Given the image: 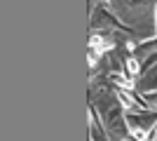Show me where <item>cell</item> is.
<instances>
[{"mask_svg":"<svg viewBox=\"0 0 157 141\" xmlns=\"http://www.w3.org/2000/svg\"><path fill=\"white\" fill-rule=\"evenodd\" d=\"M89 47H92L96 54H103V52H108V49H113V47H115V42H113V40H103L101 35H92Z\"/></svg>","mask_w":157,"mask_h":141,"instance_id":"cell-1","label":"cell"},{"mask_svg":"<svg viewBox=\"0 0 157 141\" xmlns=\"http://www.w3.org/2000/svg\"><path fill=\"white\" fill-rule=\"evenodd\" d=\"M113 80L117 82L120 87H124V89H131V87H134V82H131L129 78H124V75H113Z\"/></svg>","mask_w":157,"mask_h":141,"instance_id":"cell-2","label":"cell"},{"mask_svg":"<svg viewBox=\"0 0 157 141\" xmlns=\"http://www.w3.org/2000/svg\"><path fill=\"white\" fill-rule=\"evenodd\" d=\"M131 136H134V139H138V141L150 139V134H148L145 129H141V127H131Z\"/></svg>","mask_w":157,"mask_h":141,"instance_id":"cell-3","label":"cell"},{"mask_svg":"<svg viewBox=\"0 0 157 141\" xmlns=\"http://www.w3.org/2000/svg\"><path fill=\"white\" fill-rule=\"evenodd\" d=\"M127 71H129L131 75H136L138 73V61L136 59H127Z\"/></svg>","mask_w":157,"mask_h":141,"instance_id":"cell-4","label":"cell"},{"mask_svg":"<svg viewBox=\"0 0 157 141\" xmlns=\"http://www.w3.org/2000/svg\"><path fill=\"white\" fill-rule=\"evenodd\" d=\"M120 101H122L127 108H134V101H131V96H127L124 92H120Z\"/></svg>","mask_w":157,"mask_h":141,"instance_id":"cell-5","label":"cell"}]
</instances>
